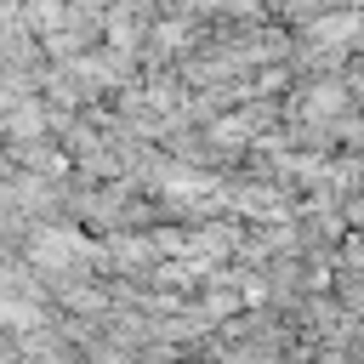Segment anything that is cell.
<instances>
[{
    "label": "cell",
    "mask_w": 364,
    "mask_h": 364,
    "mask_svg": "<svg viewBox=\"0 0 364 364\" xmlns=\"http://www.w3.org/2000/svg\"><path fill=\"white\" fill-rule=\"evenodd\" d=\"M57 17H63V6H57V0H34V6H28V23H34V28H51Z\"/></svg>",
    "instance_id": "1"
},
{
    "label": "cell",
    "mask_w": 364,
    "mask_h": 364,
    "mask_svg": "<svg viewBox=\"0 0 364 364\" xmlns=\"http://www.w3.org/2000/svg\"><path fill=\"white\" fill-rule=\"evenodd\" d=\"M0 324H34V307H17V301H0Z\"/></svg>",
    "instance_id": "2"
},
{
    "label": "cell",
    "mask_w": 364,
    "mask_h": 364,
    "mask_svg": "<svg viewBox=\"0 0 364 364\" xmlns=\"http://www.w3.org/2000/svg\"><path fill=\"white\" fill-rule=\"evenodd\" d=\"M0 11H6V0H0Z\"/></svg>",
    "instance_id": "3"
}]
</instances>
